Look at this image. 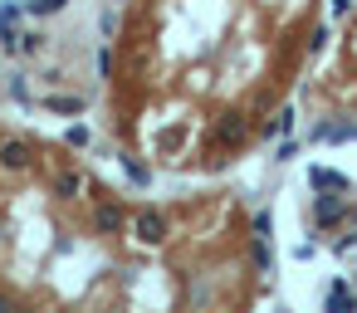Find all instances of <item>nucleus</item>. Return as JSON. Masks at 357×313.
Returning <instances> with one entry per match:
<instances>
[{
	"instance_id": "f257e3e1",
	"label": "nucleus",
	"mask_w": 357,
	"mask_h": 313,
	"mask_svg": "<svg viewBox=\"0 0 357 313\" xmlns=\"http://www.w3.org/2000/svg\"><path fill=\"white\" fill-rule=\"evenodd\" d=\"M0 162H6L10 172H20V167L30 162V147H25V142H6V147H0Z\"/></svg>"
},
{
	"instance_id": "f03ea898",
	"label": "nucleus",
	"mask_w": 357,
	"mask_h": 313,
	"mask_svg": "<svg viewBox=\"0 0 357 313\" xmlns=\"http://www.w3.org/2000/svg\"><path fill=\"white\" fill-rule=\"evenodd\" d=\"M314 186H333V191H343V186H347V176H338V172H323V167H314Z\"/></svg>"
},
{
	"instance_id": "7ed1b4c3",
	"label": "nucleus",
	"mask_w": 357,
	"mask_h": 313,
	"mask_svg": "<svg viewBox=\"0 0 357 313\" xmlns=\"http://www.w3.org/2000/svg\"><path fill=\"white\" fill-rule=\"evenodd\" d=\"M137 235H142V240H162V221H157V216H142V221H137Z\"/></svg>"
},
{
	"instance_id": "20e7f679",
	"label": "nucleus",
	"mask_w": 357,
	"mask_h": 313,
	"mask_svg": "<svg viewBox=\"0 0 357 313\" xmlns=\"http://www.w3.org/2000/svg\"><path fill=\"white\" fill-rule=\"evenodd\" d=\"M338 216H343V205H338V201H318V221H323V225H333Z\"/></svg>"
},
{
	"instance_id": "39448f33",
	"label": "nucleus",
	"mask_w": 357,
	"mask_h": 313,
	"mask_svg": "<svg viewBox=\"0 0 357 313\" xmlns=\"http://www.w3.org/2000/svg\"><path fill=\"white\" fill-rule=\"evenodd\" d=\"M49 108H59V113H79V108H83V98H49Z\"/></svg>"
},
{
	"instance_id": "423d86ee",
	"label": "nucleus",
	"mask_w": 357,
	"mask_h": 313,
	"mask_svg": "<svg viewBox=\"0 0 357 313\" xmlns=\"http://www.w3.org/2000/svg\"><path fill=\"white\" fill-rule=\"evenodd\" d=\"M118 221H123V216L113 211V205H103V211H98V225H103V230H118Z\"/></svg>"
},
{
	"instance_id": "0eeeda50",
	"label": "nucleus",
	"mask_w": 357,
	"mask_h": 313,
	"mask_svg": "<svg viewBox=\"0 0 357 313\" xmlns=\"http://www.w3.org/2000/svg\"><path fill=\"white\" fill-rule=\"evenodd\" d=\"M15 49H39V34H15Z\"/></svg>"
},
{
	"instance_id": "6e6552de",
	"label": "nucleus",
	"mask_w": 357,
	"mask_h": 313,
	"mask_svg": "<svg viewBox=\"0 0 357 313\" xmlns=\"http://www.w3.org/2000/svg\"><path fill=\"white\" fill-rule=\"evenodd\" d=\"M88 142V128H69V147H83Z\"/></svg>"
},
{
	"instance_id": "1a4fd4ad",
	"label": "nucleus",
	"mask_w": 357,
	"mask_h": 313,
	"mask_svg": "<svg viewBox=\"0 0 357 313\" xmlns=\"http://www.w3.org/2000/svg\"><path fill=\"white\" fill-rule=\"evenodd\" d=\"M0 313H15V303H10V299H0Z\"/></svg>"
}]
</instances>
